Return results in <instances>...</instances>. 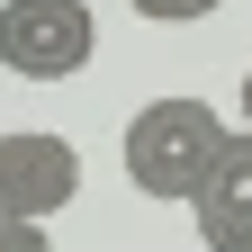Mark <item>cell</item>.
Returning a JSON list of instances; mask_svg holds the SVG:
<instances>
[{
    "label": "cell",
    "instance_id": "cell-5",
    "mask_svg": "<svg viewBox=\"0 0 252 252\" xmlns=\"http://www.w3.org/2000/svg\"><path fill=\"white\" fill-rule=\"evenodd\" d=\"M135 18H153V27H189V18H207V9H225V0H126Z\"/></svg>",
    "mask_w": 252,
    "mask_h": 252
},
{
    "label": "cell",
    "instance_id": "cell-3",
    "mask_svg": "<svg viewBox=\"0 0 252 252\" xmlns=\"http://www.w3.org/2000/svg\"><path fill=\"white\" fill-rule=\"evenodd\" d=\"M72 198H81V153L45 126H9L0 135V216H63Z\"/></svg>",
    "mask_w": 252,
    "mask_h": 252
},
{
    "label": "cell",
    "instance_id": "cell-7",
    "mask_svg": "<svg viewBox=\"0 0 252 252\" xmlns=\"http://www.w3.org/2000/svg\"><path fill=\"white\" fill-rule=\"evenodd\" d=\"M243 126H252V72H243Z\"/></svg>",
    "mask_w": 252,
    "mask_h": 252
},
{
    "label": "cell",
    "instance_id": "cell-1",
    "mask_svg": "<svg viewBox=\"0 0 252 252\" xmlns=\"http://www.w3.org/2000/svg\"><path fill=\"white\" fill-rule=\"evenodd\" d=\"M216 144H225V117L207 99H144L126 117V180L144 198H189L198 171L216 162Z\"/></svg>",
    "mask_w": 252,
    "mask_h": 252
},
{
    "label": "cell",
    "instance_id": "cell-4",
    "mask_svg": "<svg viewBox=\"0 0 252 252\" xmlns=\"http://www.w3.org/2000/svg\"><path fill=\"white\" fill-rule=\"evenodd\" d=\"M180 207L198 216L207 252H252V126H225L216 162L198 171V189H189Z\"/></svg>",
    "mask_w": 252,
    "mask_h": 252
},
{
    "label": "cell",
    "instance_id": "cell-2",
    "mask_svg": "<svg viewBox=\"0 0 252 252\" xmlns=\"http://www.w3.org/2000/svg\"><path fill=\"white\" fill-rule=\"evenodd\" d=\"M99 54L90 0H0V63L18 81H72Z\"/></svg>",
    "mask_w": 252,
    "mask_h": 252
},
{
    "label": "cell",
    "instance_id": "cell-6",
    "mask_svg": "<svg viewBox=\"0 0 252 252\" xmlns=\"http://www.w3.org/2000/svg\"><path fill=\"white\" fill-rule=\"evenodd\" d=\"M0 252H54L45 216H0Z\"/></svg>",
    "mask_w": 252,
    "mask_h": 252
}]
</instances>
